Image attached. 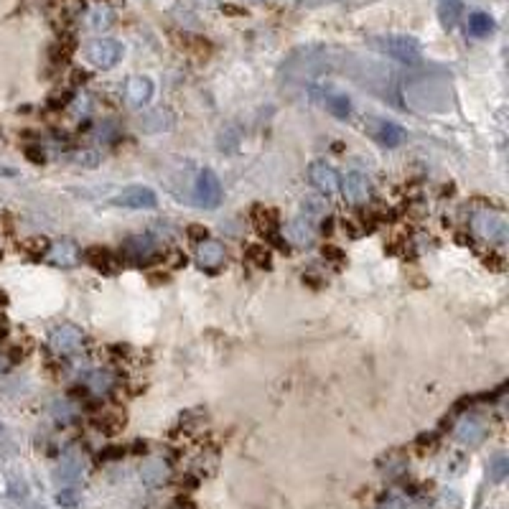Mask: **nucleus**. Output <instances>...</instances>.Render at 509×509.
I'll return each instance as SVG.
<instances>
[{
  "instance_id": "28",
  "label": "nucleus",
  "mask_w": 509,
  "mask_h": 509,
  "mask_svg": "<svg viewBox=\"0 0 509 509\" xmlns=\"http://www.w3.org/2000/svg\"><path fill=\"white\" fill-rule=\"evenodd\" d=\"M0 438H3V425H0Z\"/></svg>"
},
{
  "instance_id": "12",
  "label": "nucleus",
  "mask_w": 509,
  "mask_h": 509,
  "mask_svg": "<svg viewBox=\"0 0 509 509\" xmlns=\"http://www.w3.org/2000/svg\"><path fill=\"white\" fill-rule=\"evenodd\" d=\"M79 258H81L79 244L72 242V240H61V242H54L52 247H49V260H52L54 265L72 267L79 263Z\"/></svg>"
},
{
  "instance_id": "25",
  "label": "nucleus",
  "mask_w": 509,
  "mask_h": 509,
  "mask_svg": "<svg viewBox=\"0 0 509 509\" xmlns=\"http://www.w3.org/2000/svg\"><path fill=\"white\" fill-rule=\"evenodd\" d=\"M74 161L81 163V166H89V169H95L97 161H100V153H95V150H84V153H77V155H74Z\"/></svg>"
},
{
  "instance_id": "23",
  "label": "nucleus",
  "mask_w": 509,
  "mask_h": 509,
  "mask_svg": "<svg viewBox=\"0 0 509 509\" xmlns=\"http://www.w3.org/2000/svg\"><path fill=\"white\" fill-rule=\"evenodd\" d=\"M74 413H77V407L69 405V400H61V402L54 405V415H56V421H61V423L74 421Z\"/></svg>"
},
{
  "instance_id": "15",
  "label": "nucleus",
  "mask_w": 509,
  "mask_h": 509,
  "mask_svg": "<svg viewBox=\"0 0 509 509\" xmlns=\"http://www.w3.org/2000/svg\"><path fill=\"white\" fill-rule=\"evenodd\" d=\"M484 436H487V428H484V423L476 421V418H464L461 425L456 428V438L464 443V446H469V448L479 446V443L484 441Z\"/></svg>"
},
{
  "instance_id": "20",
  "label": "nucleus",
  "mask_w": 509,
  "mask_h": 509,
  "mask_svg": "<svg viewBox=\"0 0 509 509\" xmlns=\"http://www.w3.org/2000/svg\"><path fill=\"white\" fill-rule=\"evenodd\" d=\"M324 104L334 118H339V120L352 118V100H349L347 95H341V92H329V95H324Z\"/></svg>"
},
{
  "instance_id": "21",
  "label": "nucleus",
  "mask_w": 509,
  "mask_h": 509,
  "mask_svg": "<svg viewBox=\"0 0 509 509\" xmlns=\"http://www.w3.org/2000/svg\"><path fill=\"white\" fill-rule=\"evenodd\" d=\"M84 471V461L79 458V453H74L69 451L67 456L61 458V466H59V476L64 481H77Z\"/></svg>"
},
{
  "instance_id": "13",
  "label": "nucleus",
  "mask_w": 509,
  "mask_h": 509,
  "mask_svg": "<svg viewBox=\"0 0 509 509\" xmlns=\"http://www.w3.org/2000/svg\"><path fill=\"white\" fill-rule=\"evenodd\" d=\"M283 237H285V242L306 247V244L313 242V224H311V219H306V217H298V219L288 221V224L283 227Z\"/></svg>"
},
{
  "instance_id": "27",
  "label": "nucleus",
  "mask_w": 509,
  "mask_h": 509,
  "mask_svg": "<svg viewBox=\"0 0 509 509\" xmlns=\"http://www.w3.org/2000/svg\"><path fill=\"white\" fill-rule=\"evenodd\" d=\"M8 367H10V364H8V359L3 354H0V375H3V372H6Z\"/></svg>"
},
{
  "instance_id": "5",
  "label": "nucleus",
  "mask_w": 509,
  "mask_h": 509,
  "mask_svg": "<svg viewBox=\"0 0 509 509\" xmlns=\"http://www.w3.org/2000/svg\"><path fill=\"white\" fill-rule=\"evenodd\" d=\"M49 344H52V349L56 354H64V357L77 354V352H81V347H84V334L72 324L54 326L52 336H49Z\"/></svg>"
},
{
  "instance_id": "2",
  "label": "nucleus",
  "mask_w": 509,
  "mask_h": 509,
  "mask_svg": "<svg viewBox=\"0 0 509 509\" xmlns=\"http://www.w3.org/2000/svg\"><path fill=\"white\" fill-rule=\"evenodd\" d=\"M471 229L481 240H487L489 244H499V247L507 242V235H509L507 219L499 212H494V209H481V212H476L471 217Z\"/></svg>"
},
{
  "instance_id": "4",
  "label": "nucleus",
  "mask_w": 509,
  "mask_h": 509,
  "mask_svg": "<svg viewBox=\"0 0 509 509\" xmlns=\"http://www.w3.org/2000/svg\"><path fill=\"white\" fill-rule=\"evenodd\" d=\"M158 252V242L150 235H133L123 242V258L133 265H150Z\"/></svg>"
},
{
  "instance_id": "17",
  "label": "nucleus",
  "mask_w": 509,
  "mask_h": 509,
  "mask_svg": "<svg viewBox=\"0 0 509 509\" xmlns=\"http://www.w3.org/2000/svg\"><path fill=\"white\" fill-rule=\"evenodd\" d=\"M84 387L95 395H107V392L115 387V377L107 369H92L87 377H84Z\"/></svg>"
},
{
  "instance_id": "24",
  "label": "nucleus",
  "mask_w": 509,
  "mask_h": 509,
  "mask_svg": "<svg viewBox=\"0 0 509 509\" xmlns=\"http://www.w3.org/2000/svg\"><path fill=\"white\" fill-rule=\"evenodd\" d=\"M509 473V461L507 456H496L494 461H492V479L494 481H502L504 476Z\"/></svg>"
},
{
  "instance_id": "8",
  "label": "nucleus",
  "mask_w": 509,
  "mask_h": 509,
  "mask_svg": "<svg viewBox=\"0 0 509 509\" xmlns=\"http://www.w3.org/2000/svg\"><path fill=\"white\" fill-rule=\"evenodd\" d=\"M308 181L313 186H316L321 194H336L341 186V176L336 173V169H334L331 163L326 161H313L308 166Z\"/></svg>"
},
{
  "instance_id": "6",
  "label": "nucleus",
  "mask_w": 509,
  "mask_h": 509,
  "mask_svg": "<svg viewBox=\"0 0 509 509\" xmlns=\"http://www.w3.org/2000/svg\"><path fill=\"white\" fill-rule=\"evenodd\" d=\"M87 59L100 69H112L123 59V46L115 38H97L87 46Z\"/></svg>"
},
{
  "instance_id": "7",
  "label": "nucleus",
  "mask_w": 509,
  "mask_h": 509,
  "mask_svg": "<svg viewBox=\"0 0 509 509\" xmlns=\"http://www.w3.org/2000/svg\"><path fill=\"white\" fill-rule=\"evenodd\" d=\"M155 204H158V196L148 186H127L125 191H120L112 199V207L123 209H153Z\"/></svg>"
},
{
  "instance_id": "16",
  "label": "nucleus",
  "mask_w": 509,
  "mask_h": 509,
  "mask_svg": "<svg viewBox=\"0 0 509 509\" xmlns=\"http://www.w3.org/2000/svg\"><path fill=\"white\" fill-rule=\"evenodd\" d=\"M84 260H87L92 267H97L100 273H115V270H118V258H115V252H110L107 247H89Z\"/></svg>"
},
{
  "instance_id": "1",
  "label": "nucleus",
  "mask_w": 509,
  "mask_h": 509,
  "mask_svg": "<svg viewBox=\"0 0 509 509\" xmlns=\"http://www.w3.org/2000/svg\"><path fill=\"white\" fill-rule=\"evenodd\" d=\"M372 49L387 54L400 64H418L421 61V44L410 36H375L372 41Z\"/></svg>"
},
{
  "instance_id": "18",
  "label": "nucleus",
  "mask_w": 509,
  "mask_h": 509,
  "mask_svg": "<svg viewBox=\"0 0 509 509\" xmlns=\"http://www.w3.org/2000/svg\"><path fill=\"white\" fill-rule=\"evenodd\" d=\"M466 31H469V36H473V38L492 36V33H494V18L489 13L476 10V13L469 15V26H466Z\"/></svg>"
},
{
  "instance_id": "10",
  "label": "nucleus",
  "mask_w": 509,
  "mask_h": 509,
  "mask_svg": "<svg viewBox=\"0 0 509 509\" xmlns=\"http://www.w3.org/2000/svg\"><path fill=\"white\" fill-rule=\"evenodd\" d=\"M339 189H344V199L349 204H364L372 196V181L364 173H359V171L347 173V178L341 181Z\"/></svg>"
},
{
  "instance_id": "3",
  "label": "nucleus",
  "mask_w": 509,
  "mask_h": 509,
  "mask_svg": "<svg viewBox=\"0 0 509 509\" xmlns=\"http://www.w3.org/2000/svg\"><path fill=\"white\" fill-rule=\"evenodd\" d=\"M194 201L204 209H217L221 204V181L212 169H201L194 184Z\"/></svg>"
},
{
  "instance_id": "14",
  "label": "nucleus",
  "mask_w": 509,
  "mask_h": 509,
  "mask_svg": "<svg viewBox=\"0 0 509 509\" xmlns=\"http://www.w3.org/2000/svg\"><path fill=\"white\" fill-rule=\"evenodd\" d=\"M125 97L133 107H143L153 97V81L148 79V77H133V79H127Z\"/></svg>"
},
{
  "instance_id": "9",
  "label": "nucleus",
  "mask_w": 509,
  "mask_h": 509,
  "mask_svg": "<svg viewBox=\"0 0 509 509\" xmlns=\"http://www.w3.org/2000/svg\"><path fill=\"white\" fill-rule=\"evenodd\" d=\"M227 260V252H224V244L217 242V240H201L199 250H196V265L207 273H217Z\"/></svg>"
},
{
  "instance_id": "11",
  "label": "nucleus",
  "mask_w": 509,
  "mask_h": 509,
  "mask_svg": "<svg viewBox=\"0 0 509 509\" xmlns=\"http://www.w3.org/2000/svg\"><path fill=\"white\" fill-rule=\"evenodd\" d=\"M369 135L384 148H395L405 141V130L398 123H387V120H372L369 123Z\"/></svg>"
},
{
  "instance_id": "26",
  "label": "nucleus",
  "mask_w": 509,
  "mask_h": 509,
  "mask_svg": "<svg viewBox=\"0 0 509 509\" xmlns=\"http://www.w3.org/2000/svg\"><path fill=\"white\" fill-rule=\"evenodd\" d=\"M250 252L255 255V252H260V247H250ZM258 265L265 270V267H270V258H258Z\"/></svg>"
},
{
  "instance_id": "22",
  "label": "nucleus",
  "mask_w": 509,
  "mask_h": 509,
  "mask_svg": "<svg viewBox=\"0 0 509 509\" xmlns=\"http://www.w3.org/2000/svg\"><path fill=\"white\" fill-rule=\"evenodd\" d=\"M252 219H255V224L260 227V232H267V235H273L275 229H278V214H275L273 209L255 207V209H252Z\"/></svg>"
},
{
  "instance_id": "19",
  "label": "nucleus",
  "mask_w": 509,
  "mask_h": 509,
  "mask_svg": "<svg viewBox=\"0 0 509 509\" xmlns=\"http://www.w3.org/2000/svg\"><path fill=\"white\" fill-rule=\"evenodd\" d=\"M464 15V3L461 0H441L438 3V18H441L443 29H456V23Z\"/></svg>"
}]
</instances>
